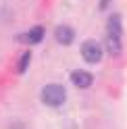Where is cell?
Masks as SVG:
<instances>
[{"mask_svg": "<svg viewBox=\"0 0 127 129\" xmlns=\"http://www.w3.org/2000/svg\"><path fill=\"white\" fill-rule=\"evenodd\" d=\"M54 38H56V42L60 46H69V44H73V40H75V31L69 25H58L54 29Z\"/></svg>", "mask_w": 127, "mask_h": 129, "instance_id": "cell-3", "label": "cell"}, {"mask_svg": "<svg viewBox=\"0 0 127 129\" xmlns=\"http://www.w3.org/2000/svg\"><path fill=\"white\" fill-rule=\"evenodd\" d=\"M65 100H67V92H65L62 85H58V83L44 85V90H42V102L46 104V106L56 108V106H62Z\"/></svg>", "mask_w": 127, "mask_h": 129, "instance_id": "cell-1", "label": "cell"}, {"mask_svg": "<svg viewBox=\"0 0 127 129\" xmlns=\"http://www.w3.org/2000/svg\"><path fill=\"white\" fill-rule=\"evenodd\" d=\"M27 62H29V52H25V56H23V58L19 60V71H21V73L27 69Z\"/></svg>", "mask_w": 127, "mask_h": 129, "instance_id": "cell-8", "label": "cell"}, {"mask_svg": "<svg viewBox=\"0 0 127 129\" xmlns=\"http://www.w3.org/2000/svg\"><path fill=\"white\" fill-rule=\"evenodd\" d=\"M106 4H108V0H102V4H100V6H102V9H104Z\"/></svg>", "mask_w": 127, "mask_h": 129, "instance_id": "cell-9", "label": "cell"}, {"mask_svg": "<svg viewBox=\"0 0 127 129\" xmlns=\"http://www.w3.org/2000/svg\"><path fill=\"white\" fill-rule=\"evenodd\" d=\"M81 58L90 64H96L102 58V48L96 40H85L81 44Z\"/></svg>", "mask_w": 127, "mask_h": 129, "instance_id": "cell-2", "label": "cell"}, {"mask_svg": "<svg viewBox=\"0 0 127 129\" xmlns=\"http://www.w3.org/2000/svg\"><path fill=\"white\" fill-rule=\"evenodd\" d=\"M71 81H73L77 87H81V90H85V87H90L94 83V77L92 73H88V71H81V69H77L71 73Z\"/></svg>", "mask_w": 127, "mask_h": 129, "instance_id": "cell-4", "label": "cell"}, {"mask_svg": "<svg viewBox=\"0 0 127 129\" xmlns=\"http://www.w3.org/2000/svg\"><path fill=\"white\" fill-rule=\"evenodd\" d=\"M44 34H46L44 27L42 25H36V27H31L25 36H21L19 40H25V42H29V44H38V42H42V40H44Z\"/></svg>", "mask_w": 127, "mask_h": 129, "instance_id": "cell-6", "label": "cell"}, {"mask_svg": "<svg viewBox=\"0 0 127 129\" xmlns=\"http://www.w3.org/2000/svg\"><path fill=\"white\" fill-rule=\"evenodd\" d=\"M121 34H123V27H121V19H119V15H110L108 21H106V36L121 40Z\"/></svg>", "mask_w": 127, "mask_h": 129, "instance_id": "cell-5", "label": "cell"}, {"mask_svg": "<svg viewBox=\"0 0 127 129\" xmlns=\"http://www.w3.org/2000/svg\"><path fill=\"white\" fill-rule=\"evenodd\" d=\"M106 52L110 56H119V54H121V40L106 36Z\"/></svg>", "mask_w": 127, "mask_h": 129, "instance_id": "cell-7", "label": "cell"}]
</instances>
